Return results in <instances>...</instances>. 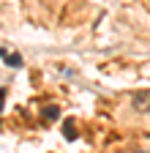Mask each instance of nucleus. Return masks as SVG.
<instances>
[{"instance_id": "obj_1", "label": "nucleus", "mask_w": 150, "mask_h": 153, "mask_svg": "<svg viewBox=\"0 0 150 153\" xmlns=\"http://www.w3.org/2000/svg\"><path fill=\"white\" fill-rule=\"evenodd\" d=\"M131 107H134L137 112H150V90L137 93L134 99H131Z\"/></svg>"}, {"instance_id": "obj_2", "label": "nucleus", "mask_w": 150, "mask_h": 153, "mask_svg": "<svg viewBox=\"0 0 150 153\" xmlns=\"http://www.w3.org/2000/svg\"><path fill=\"white\" fill-rule=\"evenodd\" d=\"M3 60H6V66H11V68H19V66H22V57L16 55V52H11V55L6 52V55H3Z\"/></svg>"}, {"instance_id": "obj_3", "label": "nucleus", "mask_w": 150, "mask_h": 153, "mask_svg": "<svg viewBox=\"0 0 150 153\" xmlns=\"http://www.w3.org/2000/svg\"><path fill=\"white\" fill-rule=\"evenodd\" d=\"M58 115H60L58 107H49V109H44V120H58Z\"/></svg>"}, {"instance_id": "obj_4", "label": "nucleus", "mask_w": 150, "mask_h": 153, "mask_svg": "<svg viewBox=\"0 0 150 153\" xmlns=\"http://www.w3.org/2000/svg\"><path fill=\"white\" fill-rule=\"evenodd\" d=\"M63 134H66V140H77V131H74L71 126H66V131H63Z\"/></svg>"}, {"instance_id": "obj_5", "label": "nucleus", "mask_w": 150, "mask_h": 153, "mask_svg": "<svg viewBox=\"0 0 150 153\" xmlns=\"http://www.w3.org/2000/svg\"><path fill=\"white\" fill-rule=\"evenodd\" d=\"M3 55H6V49H0V57H3Z\"/></svg>"}, {"instance_id": "obj_6", "label": "nucleus", "mask_w": 150, "mask_h": 153, "mask_svg": "<svg viewBox=\"0 0 150 153\" xmlns=\"http://www.w3.org/2000/svg\"><path fill=\"white\" fill-rule=\"evenodd\" d=\"M137 153H147V150H137Z\"/></svg>"}]
</instances>
